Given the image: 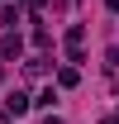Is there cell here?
<instances>
[{"label":"cell","instance_id":"obj_3","mask_svg":"<svg viewBox=\"0 0 119 124\" xmlns=\"http://www.w3.org/2000/svg\"><path fill=\"white\" fill-rule=\"evenodd\" d=\"M110 10H114V15H119V0H110Z\"/></svg>","mask_w":119,"mask_h":124},{"label":"cell","instance_id":"obj_4","mask_svg":"<svg viewBox=\"0 0 119 124\" xmlns=\"http://www.w3.org/2000/svg\"><path fill=\"white\" fill-rule=\"evenodd\" d=\"M105 124H114V119H105Z\"/></svg>","mask_w":119,"mask_h":124},{"label":"cell","instance_id":"obj_1","mask_svg":"<svg viewBox=\"0 0 119 124\" xmlns=\"http://www.w3.org/2000/svg\"><path fill=\"white\" fill-rule=\"evenodd\" d=\"M0 57H19V33H5L0 38Z\"/></svg>","mask_w":119,"mask_h":124},{"label":"cell","instance_id":"obj_2","mask_svg":"<svg viewBox=\"0 0 119 124\" xmlns=\"http://www.w3.org/2000/svg\"><path fill=\"white\" fill-rule=\"evenodd\" d=\"M5 110H10V115H24V110H29V95L10 91V100H5Z\"/></svg>","mask_w":119,"mask_h":124}]
</instances>
